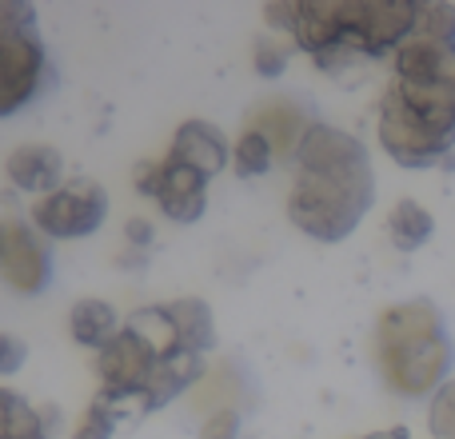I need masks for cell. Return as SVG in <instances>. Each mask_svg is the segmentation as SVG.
Segmentation results:
<instances>
[{"label": "cell", "mask_w": 455, "mask_h": 439, "mask_svg": "<svg viewBox=\"0 0 455 439\" xmlns=\"http://www.w3.org/2000/svg\"><path fill=\"white\" fill-rule=\"evenodd\" d=\"M164 312H168V320H172L176 347H180L184 355L208 360V352L216 347V312L208 307V299L180 296V299H168Z\"/></svg>", "instance_id": "12"}, {"label": "cell", "mask_w": 455, "mask_h": 439, "mask_svg": "<svg viewBox=\"0 0 455 439\" xmlns=\"http://www.w3.org/2000/svg\"><path fill=\"white\" fill-rule=\"evenodd\" d=\"M4 172L12 188L28 192V196H48L64 184V156L52 144H20L8 152Z\"/></svg>", "instance_id": "11"}, {"label": "cell", "mask_w": 455, "mask_h": 439, "mask_svg": "<svg viewBox=\"0 0 455 439\" xmlns=\"http://www.w3.org/2000/svg\"><path fill=\"white\" fill-rule=\"evenodd\" d=\"M28 363V344L12 331H0V376H16Z\"/></svg>", "instance_id": "21"}, {"label": "cell", "mask_w": 455, "mask_h": 439, "mask_svg": "<svg viewBox=\"0 0 455 439\" xmlns=\"http://www.w3.org/2000/svg\"><path fill=\"white\" fill-rule=\"evenodd\" d=\"M296 184L288 220L320 243H339L376 204V172L368 144L336 124L315 120L296 148Z\"/></svg>", "instance_id": "2"}, {"label": "cell", "mask_w": 455, "mask_h": 439, "mask_svg": "<svg viewBox=\"0 0 455 439\" xmlns=\"http://www.w3.org/2000/svg\"><path fill=\"white\" fill-rule=\"evenodd\" d=\"M427 427H432V439H455V379H448V384L432 395Z\"/></svg>", "instance_id": "19"}, {"label": "cell", "mask_w": 455, "mask_h": 439, "mask_svg": "<svg viewBox=\"0 0 455 439\" xmlns=\"http://www.w3.org/2000/svg\"><path fill=\"white\" fill-rule=\"evenodd\" d=\"M363 439H411L403 427H392V432H376V435H363Z\"/></svg>", "instance_id": "23"}, {"label": "cell", "mask_w": 455, "mask_h": 439, "mask_svg": "<svg viewBox=\"0 0 455 439\" xmlns=\"http://www.w3.org/2000/svg\"><path fill=\"white\" fill-rule=\"evenodd\" d=\"M136 188H140V196L156 200V208L172 224H196L208 208V176L192 172L168 156L136 164Z\"/></svg>", "instance_id": "9"}, {"label": "cell", "mask_w": 455, "mask_h": 439, "mask_svg": "<svg viewBox=\"0 0 455 439\" xmlns=\"http://www.w3.org/2000/svg\"><path fill=\"white\" fill-rule=\"evenodd\" d=\"M60 427V408L56 403H28L20 392L0 387V439H52Z\"/></svg>", "instance_id": "13"}, {"label": "cell", "mask_w": 455, "mask_h": 439, "mask_svg": "<svg viewBox=\"0 0 455 439\" xmlns=\"http://www.w3.org/2000/svg\"><path fill=\"white\" fill-rule=\"evenodd\" d=\"M120 331H124V323H120L116 307H112L108 299L84 296V299H76V304H72L68 336L76 339L80 347H88V352H104V347H108Z\"/></svg>", "instance_id": "14"}, {"label": "cell", "mask_w": 455, "mask_h": 439, "mask_svg": "<svg viewBox=\"0 0 455 439\" xmlns=\"http://www.w3.org/2000/svg\"><path fill=\"white\" fill-rule=\"evenodd\" d=\"M387 240H392V248L400 251H419L427 240H432L435 232V216L427 212L419 200H400V204H392V212H387Z\"/></svg>", "instance_id": "15"}, {"label": "cell", "mask_w": 455, "mask_h": 439, "mask_svg": "<svg viewBox=\"0 0 455 439\" xmlns=\"http://www.w3.org/2000/svg\"><path fill=\"white\" fill-rule=\"evenodd\" d=\"M379 144L400 168H435L455 152V40L411 32L392 56Z\"/></svg>", "instance_id": "1"}, {"label": "cell", "mask_w": 455, "mask_h": 439, "mask_svg": "<svg viewBox=\"0 0 455 439\" xmlns=\"http://www.w3.org/2000/svg\"><path fill=\"white\" fill-rule=\"evenodd\" d=\"M240 432H243L240 408H216V411H208L200 439H240Z\"/></svg>", "instance_id": "20"}, {"label": "cell", "mask_w": 455, "mask_h": 439, "mask_svg": "<svg viewBox=\"0 0 455 439\" xmlns=\"http://www.w3.org/2000/svg\"><path fill=\"white\" fill-rule=\"evenodd\" d=\"M120 419H124V411H120L116 403H108L104 395H96L84 408V416L76 419V427H72V439H112Z\"/></svg>", "instance_id": "17"}, {"label": "cell", "mask_w": 455, "mask_h": 439, "mask_svg": "<svg viewBox=\"0 0 455 439\" xmlns=\"http://www.w3.org/2000/svg\"><path fill=\"white\" fill-rule=\"evenodd\" d=\"M108 208H112V200L100 180H92V176H72V180H64L56 192L40 196L36 204H32L28 220L36 224V232L44 235V240H88V235H96L104 227Z\"/></svg>", "instance_id": "7"}, {"label": "cell", "mask_w": 455, "mask_h": 439, "mask_svg": "<svg viewBox=\"0 0 455 439\" xmlns=\"http://www.w3.org/2000/svg\"><path fill=\"white\" fill-rule=\"evenodd\" d=\"M275 164V144L267 132L259 128H243L240 140L232 144V168L240 180H256V176H267Z\"/></svg>", "instance_id": "16"}, {"label": "cell", "mask_w": 455, "mask_h": 439, "mask_svg": "<svg viewBox=\"0 0 455 439\" xmlns=\"http://www.w3.org/2000/svg\"><path fill=\"white\" fill-rule=\"evenodd\" d=\"M164 360H172V355H164L156 344H148L140 331H132L124 323V331L104 352H96V376H100L96 395L116 403L124 416H132V411L144 416V400H148Z\"/></svg>", "instance_id": "6"}, {"label": "cell", "mask_w": 455, "mask_h": 439, "mask_svg": "<svg viewBox=\"0 0 455 439\" xmlns=\"http://www.w3.org/2000/svg\"><path fill=\"white\" fill-rule=\"evenodd\" d=\"M52 84L56 68L40 36L36 8L4 0L0 4V116L32 108Z\"/></svg>", "instance_id": "5"}, {"label": "cell", "mask_w": 455, "mask_h": 439, "mask_svg": "<svg viewBox=\"0 0 455 439\" xmlns=\"http://www.w3.org/2000/svg\"><path fill=\"white\" fill-rule=\"evenodd\" d=\"M164 156L212 180V176H220L224 168L232 164V144H228V136L216 124H208V120H184L172 132V144H168Z\"/></svg>", "instance_id": "10"}, {"label": "cell", "mask_w": 455, "mask_h": 439, "mask_svg": "<svg viewBox=\"0 0 455 439\" xmlns=\"http://www.w3.org/2000/svg\"><path fill=\"white\" fill-rule=\"evenodd\" d=\"M288 60H291V48L280 44V36H256V44H251V64H256L259 76H267V80L283 76Z\"/></svg>", "instance_id": "18"}, {"label": "cell", "mask_w": 455, "mask_h": 439, "mask_svg": "<svg viewBox=\"0 0 455 439\" xmlns=\"http://www.w3.org/2000/svg\"><path fill=\"white\" fill-rule=\"evenodd\" d=\"M376 368L387 392L403 400H424L448 384L455 368V339L432 299H403L379 315Z\"/></svg>", "instance_id": "4"}, {"label": "cell", "mask_w": 455, "mask_h": 439, "mask_svg": "<svg viewBox=\"0 0 455 439\" xmlns=\"http://www.w3.org/2000/svg\"><path fill=\"white\" fill-rule=\"evenodd\" d=\"M124 240L132 243L136 251H148L152 243H156V227H152V220L132 216V220H128V227H124Z\"/></svg>", "instance_id": "22"}, {"label": "cell", "mask_w": 455, "mask_h": 439, "mask_svg": "<svg viewBox=\"0 0 455 439\" xmlns=\"http://www.w3.org/2000/svg\"><path fill=\"white\" fill-rule=\"evenodd\" d=\"M267 28L291 36L323 72H339L355 60L395 56L419 24V4H267Z\"/></svg>", "instance_id": "3"}, {"label": "cell", "mask_w": 455, "mask_h": 439, "mask_svg": "<svg viewBox=\"0 0 455 439\" xmlns=\"http://www.w3.org/2000/svg\"><path fill=\"white\" fill-rule=\"evenodd\" d=\"M52 248L36 232V224L24 220H0V280L16 296H44L52 288Z\"/></svg>", "instance_id": "8"}]
</instances>
